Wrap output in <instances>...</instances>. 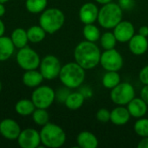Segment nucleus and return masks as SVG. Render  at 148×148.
<instances>
[{"label":"nucleus","mask_w":148,"mask_h":148,"mask_svg":"<svg viewBox=\"0 0 148 148\" xmlns=\"http://www.w3.org/2000/svg\"><path fill=\"white\" fill-rule=\"evenodd\" d=\"M101 56L99 47L95 42L87 40L77 44L74 51L75 62L84 69L95 68L100 63Z\"/></svg>","instance_id":"f257e3e1"},{"label":"nucleus","mask_w":148,"mask_h":148,"mask_svg":"<svg viewBox=\"0 0 148 148\" xmlns=\"http://www.w3.org/2000/svg\"><path fill=\"white\" fill-rule=\"evenodd\" d=\"M86 76L85 69L76 62H69L62 66L59 79L63 86L69 88H77L84 82Z\"/></svg>","instance_id":"f03ea898"},{"label":"nucleus","mask_w":148,"mask_h":148,"mask_svg":"<svg viewBox=\"0 0 148 148\" xmlns=\"http://www.w3.org/2000/svg\"><path fill=\"white\" fill-rule=\"evenodd\" d=\"M41 143L49 148H59L66 141V134L58 125L48 122L40 130Z\"/></svg>","instance_id":"7ed1b4c3"},{"label":"nucleus","mask_w":148,"mask_h":148,"mask_svg":"<svg viewBox=\"0 0 148 148\" xmlns=\"http://www.w3.org/2000/svg\"><path fill=\"white\" fill-rule=\"evenodd\" d=\"M65 23L64 13L58 8L45 9L39 17V25L47 34H54L60 30Z\"/></svg>","instance_id":"20e7f679"},{"label":"nucleus","mask_w":148,"mask_h":148,"mask_svg":"<svg viewBox=\"0 0 148 148\" xmlns=\"http://www.w3.org/2000/svg\"><path fill=\"white\" fill-rule=\"evenodd\" d=\"M100 25L105 29H114L122 21V9L114 3L104 4L100 10L97 18Z\"/></svg>","instance_id":"39448f33"},{"label":"nucleus","mask_w":148,"mask_h":148,"mask_svg":"<svg viewBox=\"0 0 148 148\" xmlns=\"http://www.w3.org/2000/svg\"><path fill=\"white\" fill-rule=\"evenodd\" d=\"M16 61L22 69L31 70L39 68L41 58L35 49L27 45L18 49L16 55Z\"/></svg>","instance_id":"423d86ee"},{"label":"nucleus","mask_w":148,"mask_h":148,"mask_svg":"<svg viewBox=\"0 0 148 148\" xmlns=\"http://www.w3.org/2000/svg\"><path fill=\"white\" fill-rule=\"evenodd\" d=\"M30 99L36 108L48 109L56 100V92L47 85H40L34 88Z\"/></svg>","instance_id":"0eeeda50"},{"label":"nucleus","mask_w":148,"mask_h":148,"mask_svg":"<svg viewBox=\"0 0 148 148\" xmlns=\"http://www.w3.org/2000/svg\"><path fill=\"white\" fill-rule=\"evenodd\" d=\"M134 97V88L128 82H120L116 87L112 88L110 93L112 101L119 106L127 105Z\"/></svg>","instance_id":"6e6552de"},{"label":"nucleus","mask_w":148,"mask_h":148,"mask_svg":"<svg viewBox=\"0 0 148 148\" xmlns=\"http://www.w3.org/2000/svg\"><path fill=\"white\" fill-rule=\"evenodd\" d=\"M62 65L59 59L53 55L45 56L41 60L39 65V71L43 78L48 81H52L59 77Z\"/></svg>","instance_id":"1a4fd4ad"},{"label":"nucleus","mask_w":148,"mask_h":148,"mask_svg":"<svg viewBox=\"0 0 148 148\" xmlns=\"http://www.w3.org/2000/svg\"><path fill=\"white\" fill-rule=\"evenodd\" d=\"M100 63L106 71H119L123 66V58L116 49H108L101 54Z\"/></svg>","instance_id":"9d476101"},{"label":"nucleus","mask_w":148,"mask_h":148,"mask_svg":"<svg viewBox=\"0 0 148 148\" xmlns=\"http://www.w3.org/2000/svg\"><path fill=\"white\" fill-rule=\"evenodd\" d=\"M16 140L20 147L37 148L41 144L40 132L34 128L23 129L21 131Z\"/></svg>","instance_id":"9b49d317"},{"label":"nucleus","mask_w":148,"mask_h":148,"mask_svg":"<svg viewBox=\"0 0 148 148\" xmlns=\"http://www.w3.org/2000/svg\"><path fill=\"white\" fill-rule=\"evenodd\" d=\"M21 131L20 125L13 119L6 118L0 121V134L6 140H16Z\"/></svg>","instance_id":"f8f14e48"},{"label":"nucleus","mask_w":148,"mask_h":148,"mask_svg":"<svg viewBox=\"0 0 148 148\" xmlns=\"http://www.w3.org/2000/svg\"><path fill=\"white\" fill-rule=\"evenodd\" d=\"M114 34L118 42H129L134 36V26L129 21H121L114 28Z\"/></svg>","instance_id":"ddd939ff"},{"label":"nucleus","mask_w":148,"mask_h":148,"mask_svg":"<svg viewBox=\"0 0 148 148\" xmlns=\"http://www.w3.org/2000/svg\"><path fill=\"white\" fill-rule=\"evenodd\" d=\"M98 14L99 9L95 3H86L79 10V18L84 24L94 23L98 18Z\"/></svg>","instance_id":"4468645a"},{"label":"nucleus","mask_w":148,"mask_h":148,"mask_svg":"<svg viewBox=\"0 0 148 148\" xmlns=\"http://www.w3.org/2000/svg\"><path fill=\"white\" fill-rule=\"evenodd\" d=\"M129 49L130 51L136 56L145 54L148 49L147 38L140 34H134L129 41Z\"/></svg>","instance_id":"2eb2a0df"},{"label":"nucleus","mask_w":148,"mask_h":148,"mask_svg":"<svg viewBox=\"0 0 148 148\" xmlns=\"http://www.w3.org/2000/svg\"><path fill=\"white\" fill-rule=\"evenodd\" d=\"M22 80L24 86L30 88H35L42 84L44 78L40 71L36 69H31V70H25V72L23 75Z\"/></svg>","instance_id":"dca6fc26"},{"label":"nucleus","mask_w":148,"mask_h":148,"mask_svg":"<svg viewBox=\"0 0 148 148\" xmlns=\"http://www.w3.org/2000/svg\"><path fill=\"white\" fill-rule=\"evenodd\" d=\"M127 109L130 115L134 118H142L147 112V104L141 98H134L128 104Z\"/></svg>","instance_id":"f3484780"},{"label":"nucleus","mask_w":148,"mask_h":148,"mask_svg":"<svg viewBox=\"0 0 148 148\" xmlns=\"http://www.w3.org/2000/svg\"><path fill=\"white\" fill-rule=\"evenodd\" d=\"M130 113L127 108L117 107L110 112V121L114 125L121 126L127 123L130 120Z\"/></svg>","instance_id":"a211bd4d"},{"label":"nucleus","mask_w":148,"mask_h":148,"mask_svg":"<svg viewBox=\"0 0 148 148\" xmlns=\"http://www.w3.org/2000/svg\"><path fill=\"white\" fill-rule=\"evenodd\" d=\"M15 49L16 47L10 36L4 35L0 36V62L9 60L14 54Z\"/></svg>","instance_id":"6ab92c4d"},{"label":"nucleus","mask_w":148,"mask_h":148,"mask_svg":"<svg viewBox=\"0 0 148 148\" xmlns=\"http://www.w3.org/2000/svg\"><path fill=\"white\" fill-rule=\"evenodd\" d=\"M78 147L82 148H96L98 147V140L96 136L88 131L81 132L77 136Z\"/></svg>","instance_id":"aec40b11"},{"label":"nucleus","mask_w":148,"mask_h":148,"mask_svg":"<svg viewBox=\"0 0 148 148\" xmlns=\"http://www.w3.org/2000/svg\"><path fill=\"white\" fill-rule=\"evenodd\" d=\"M31 99H22L19 100L15 105V111L20 116H30L36 109Z\"/></svg>","instance_id":"412c9836"},{"label":"nucleus","mask_w":148,"mask_h":148,"mask_svg":"<svg viewBox=\"0 0 148 148\" xmlns=\"http://www.w3.org/2000/svg\"><path fill=\"white\" fill-rule=\"evenodd\" d=\"M10 39L16 49H22L28 45L29 39L27 36V30L23 28L15 29L10 35Z\"/></svg>","instance_id":"4be33fe9"},{"label":"nucleus","mask_w":148,"mask_h":148,"mask_svg":"<svg viewBox=\"0 0 148 148\" xmlns=\"http://www.w3.org/2000/svg\"><path fill=\"white\" fill-rule=\"evenodd\" d=\"M85 101V96L81 92L70 93L67 97L64 104L67 108L70 110H77L83 105Z\"/></svg>","instance_id":"5701e85b"},{"label":"nucleus","mask_w":148,"mask_h":148,"mask_svg":"<svg viewBox=\"0 0 148 148\" xmlns=\"http://www.w3.org/2000/svg\"><path fill=\"white\" fill-rule=\"evenodd\" d=\"M46 31L40 25H33L27 29V36L29 42L32 43H38L46 37Z\"/></svg>","instance_id":"b1692460"},{"label":"nucleus","mask_w":148,"mask_h":148,"mask_svg":"<svg viewBox=\"0 0 148 148\" xmlns=\"http://www.w3.org/2000/svg\"><path fill=\"white\" fill-rule=\"evenodd\" d=\"M121 82V75L118 71H108L102 78V85L106 88L112 89Z\"/></svg>","instance_id":"393cba45"},{"label":"nucleus","mask_w":148,"mask_h":148,"mask_svg":"<svg viewBox=\"0 0 148 148\" xmlns=\"http://www.w3.org/2000/svg\"><path fill=\"white\" fill-rule=\"evenodd\" d=\"M48 0H26L25 8L32 14L42 13L47 7Z\"/></svg>","instance_id":"a878e982"},{"label":"nucleus","mask_w":148,"mask_h":148,"mask_svg":"<svg viewBox=\"0 0 148 148\" xmlns=\"http://www.w3.org/2000/svg\"><path fill=\"white\" fill-rule=\"evenodd\" d=\"M82 33H83V36L85 37V39L89 42H95L101 38L100 29H98V27H96L93 23L85 24Z\"/></svg>","instance_id":"bb28decb"},{"label":"nucleus","mask_w":148,"mask_h":148,"mask_svg":"<svg viewBox=\"0 0 148 148\" xmlns=\"http://www.w3.org/2000/svg\"><path fill=\"white\" fill-rule=\"evenodd\" d=\"M33 121L40 127L46 125L49 121V114L45 108H36L31 114Z\"/></svg>","instance_id":"cd10ccee"},{"label":"nucleus","mask_w":148,"mask_h":148,"mask_svg":"<svg viewBox=\"0 0 148 148\" xmlns=\"http://www.w3.org/2000/svg\"><path fill=\"white\" fill-rule=\"evenodd\" d=\"M100 42L101 47L105 50H108V49H114L117 40L114 32H105L102 36H101Z\"/></svg>","instance_id":"c85d7f7f"},{"label":"nucleus","mask_w":148,"mask_h":148,"mask_svg":"<svg viewBox=\"0 0 148 148\" xmlns=\"http://www.w3.org/2000/svg\"><path fill=\"white\" fill-rule=\"evenodd\" d=\"M134 131L140 137L148 136V119L140 118L134 124Z\"/></svg>","instance_id":"c756f323"},{"label":"nucleus","mask_w":148,"mask_h":148,"mask_svg":"<svg viewBox=\"0 0 148 148\" xmlns=\"http://www.w3.org/2000/svg\"><path fill=\"white\" fill-rule=\"evenodd\" d=\"M69 89H70V88H67V87H65V86H64V88H59V89L56 92V100L58 101L59 102L64 103L65 101H66V99H67V97H68L69 95L71 93Z\"/></svg>","instance_id":"7c9ffc66"},{"label":"nucleus","mask_w":148,"mask_h":148,"mask_svg":"<svg viewBox=\"0 0 148 148\" xmlns=\"http://www.w3.org/2000/svg\"><path fill=\"white\" fill-rule=\"evenodd\" d=\"M96 118L100 122L107 123L110 121V112L106 108H101L96 113Z\"/></svg>","instance_id":"2f4dec72"},{"label":"nucleus","mask_w":148,"mask_h":148,"mask_svg":"<svg viewBox=\"0 0 148 148\" xmlns=\"http://www.w3.org/2000/svg\"><path fill=\"white\" fill-rule=\"evenodd\" d=\"M118 4L121 6V8L122 10H130L134 6L135 2H134V0H119V3Z\"/></svg>","instance_id":"473e14b6"},{"label":"nucleus","mask_w":148,"mask_h":148,"mask_svg":"<svg viewBox=\"0 0 148 148\" xmlns=\"http://www.w3.org/2000/svg\"><path fill=\"white\" fill-rule=\"evenodd\" d=\"M140 81L144 85H148V65L145 66L140 72L139 75Z\"/></svg>","instance_id":"72a5a7b5"},{"label":"nucleus","mask_w":148,"mask_h":148,"mask_svg":"<svg viewBox=\"0 0 148 148\" xmlns=\"http://www.w3.org/2000/svg\"><path fill=\"white\" fill-rule=\"evenodd\" d=\"M140 96H141V99H143L145 102L148 105V85H145L143 87V88L141 89Z\"/></svg>","instance_id":"f704fd0d"},{"label":"nucleus","mask_w":148,"mask_h":148,"mask_svg":"<svg viewBox=\"0 0 148 148\" xmlns=\"http://www.w3.org/2000/svg\"><path fill=\"white\" fill-rule=\"evenodd\" d=\"M138 148H148V136L143 137V139L138 144Z\"/></svg>","instance_id":"c9c22d12"},{"label":"nucleus","mask_w":148,"mask_h":148,"mask_svg":"<svg viewBox=\"0 0 148 148\" xmlns=\"http://www.w3.org/2000/svg\"><path fill=\"white\" fill-rule=\"evenodd\" d=\"M139 34L141 35V36H148V27L147 26H142L139 29Z\"/></svg>","instance_id":"e433bc0d"},{"label":"nucleus","mask_w":148,"mask_h":148,"mask_svg":"<svg viewBox=\"0 0 148 148\" xmlns=\"http://www.w3.org/2000/svg\"><path fill=\"white\" fill-rule=\"evenodd\" d=\"M4 32H5V24L3 23V22L0 18V36H3Z\"/></svg>","instance_id":"4c0bfd02"},{"label":"nucleus","mask_w":148,"mask_h":148,"mask_svg":"<svg viewBox=\"0 0 148 148\" xmlns=\"http://www.w3.org/2000/svg\"><path fill=\"white\" fill-rule=\"evenodd\" d=\"M5 12H6V10H5V7H4V3H0V18L5 14Z\"/></svg>","instance_id":"58836bf2"},{"label":"nucleus","mask_w":148,"mask_h":148,"mask_svg":"<svg viewBox=\"0 0 148 148\" xmlns=\"http://www.w3.org/2000/svg\"><path fill=\"white\" fill-rule=\"evenodd\" d=\"M95 1H96L98 3L104 5V4H107V3H111L113 0H95Z\"/></svg>","instance_id":"ea45409f"},{"label":"nucleus","mask_w":148,"mask_h":148,"mask_svg":"<svg viewBox=\"0 0 148 148\" xmlns=\"http://www.w3.org/2000/svg\"><path fill=\"white\" fill-rule=\"evenodd\" d=\"M10 0H0V3H7V2H9Z\"/></svg>","instance_id":"a19ab883"},{"label":"nucleus","mask_w":148,"mask_h":148,"mask_svg":"<svg viewBox=\"0 0 148 148\" xmlns=\"http://www.w3.org/2000/svg\"><path fill=\"white\" fill-rule=\"evenodd\" d=\"M2 88H3V86H2V82H1V81H0V93H1V91H2Z\"/></svg>","instance_id":"79ce46f5"},{"label":"nucleus","mask_w":148,"mask_h":148,"mask_svg":"<svg viewBox=\"0 0 148 148\" xmlns=\"http://www.w3.org/2000/svg\"></svg>","instance_id":"37998d69"}]
</instances>
